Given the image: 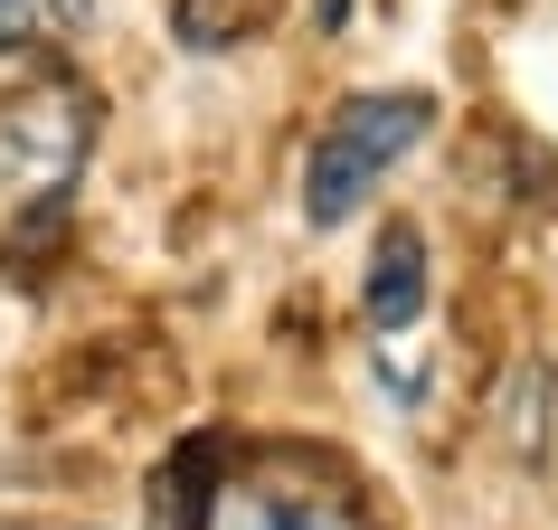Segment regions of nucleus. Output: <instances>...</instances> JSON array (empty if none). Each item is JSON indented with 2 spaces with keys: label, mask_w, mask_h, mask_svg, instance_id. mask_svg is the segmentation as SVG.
I'll return each mask as SVG.
<instances>
[{
  "label": "nucleus",
  "mask_w": 558,
  "mask_h": 530,
  "mask_svg": "<svg viewBox=\"0 0 558 530\" xmlns=\"http://www.w3.org/2000/svg\"><path fill=\"white\" fill-rule=\"evenodd\" d=\"M95 152V95L66 67L0 58V256H38L66 228L76 171Z\"/></svg>",
  "instance_id": "obj_1"
},
{
  "label": "nucleus",
  "mask_w": 558,
  "mask_h": 530,
  "mask_svg": "<svg viewBox=\"0 0 558 530\" xmlns=\"http://www.w3.org/2000/svg\"><path fill=\"white\" fill-rule=\"evenodd\" d=\"M426 123H436V95H351L341 115L323 123V143H313V161H303V218L313 228H351L360 200L388 180V161H408L416 143H426Z\"/></svg>",
  "instance_id": "obj_2"
},
{
  "label": "nucleus",
  "mask_w": 558,
  "mask_h": 530,
  "mask_svg": "<svg viewBox=\"0 0 558 530\" xmlns=\"http://www.w3.org/2000/svg\"><path fill=\"white\" fill-rule=\"evenodd\" d=\"M190 530H360L351 493L323 483L303 455H256V465H218L208 445L199 502H190Z\"/></svg>",
  "instance_id": "obj_3"
},
{
  "label": "nucleus",
  "mask_w": 558,
  "mask_h": 530,
  "mask_svg": "<svg viewBox=\"0 0 558 530\" xmlns=\"http://www.w3.org/2000/svg\"><path fill=\"white\" fill-rule=\"evenodd\" d=\"M369 332H408L416 313H426V237L416 228H388L379 256H369Z\"/></svg>",
  "instance_id": "obj_4"
},
{
  "label": "nucleus",
  "mask_w": 558,
  "mask_h": 530,
  "mask_svg": "<svg viewBox=\"0 0 558 530\" xmlns=\"http://www.w3.org/2000/svg\"><path fill=\"white\" fill-rule=\"evenodd\" d=\"M265 20H275V0H180V48L218 58V48H236V38H256Z\"/></svg>",
  "instance_id": "obj_5"
},
{
  "label": "nucleus",
  "mask_w": 558,
  "mask_h": 530,
  "mask_svg": "<svg viewBox=\"0 0 558 530\" xmlns=\"http://www.w3.org/2000/svg\"><path fill=\"white\" fill-rule=\"evenodd\" d=\"M511 445L539 455L549 445V370H521V398H511Z\"/></svg>",
  "instance_id": "obj_6"
},
{
  "label": "nucleus",
  "mask_w": 558,
  "mask_h": 530,
  "mask_svg": "<svg viewBox=\"0 0 558 530\" xmlns=\"http://www.w3.org/2000/svg\"><path fill=\"white\" fill-rule=\"evenodd\" d=\"M38 29H48V20H38V0H0V58H10V48H29Z\"/></svg>",
  "instance_id": "obj_7"
},
{
  "label": "nucleus",
  "mask_w": 558,
  "mask_h": 530,
  "mask_svg": "<svg viewBox=\"0 0 558 530\" xmlns=\"http://www.w3.org/2000/svg\"><path fill=\"white\" fill-rule=\"evenodd\" d=\"M38 20H48V29H86V20H95V0H48Z\"/></svg>",
  "instance_id": "obj_8"
},
{
  "label": "nucleus",
  "mask_w": 558,
  "mask_h": 530,
  "mask_svg": "<svg viewBox=\"0 0 558 530\" xmlns=\"http://www.w3.org/2000/svg\"><path fill=\"white\" fill-rule=\"evenodd\" d=\"M341 20H351V0H323V29H341Z\"/></svg>",
  "instance_id": "obj_9"
}]
</instances>
